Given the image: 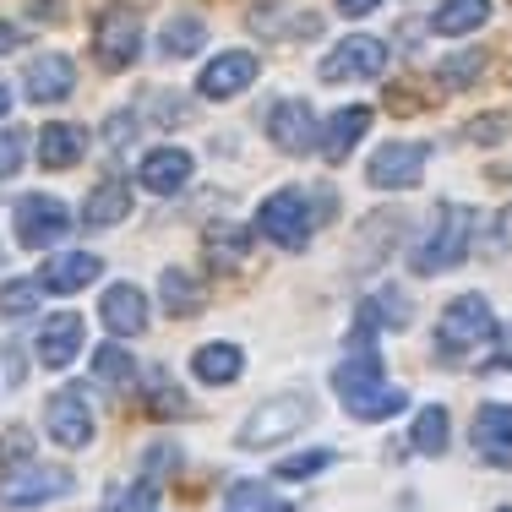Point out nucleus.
<instances>
[{"mask_svg":"<svg viewBox=\"0 0 512 512\" xmlns=\"http://www.w3.org/2000/svg\"><path fill=\"white\" fill-rule=\"evenodd\" d=\"M306 425H311V398L306 393H273V398H262V404L246 414V425L235 431V447L267 453V447L289 442V436L306 431Z\"/></svg>","mask_w":512,"mask_h":512,"instance_id":"f257e3e1","label":"nucleus"},{"mask_svg":"<svg viewBox=\"0 0 512 512\" xmlns=\"http://www.w3.org/2000/svg\"><path fill=\"white\" fill-rule=\"evenodd\" d=\"M469 229H474V213L463 202H442L431 213V229L420 235V246L409 251V267L414 273H447V267L463 262L469 251Z\"/></svg>","mask_w":512,"mask_h":512,"instance_id":"f03ea898","label":"nucleus"},{"mask_svg":"<svg viewBox=\"0 0 512 512\" xmlns=\"http://www.w3.org/2000/svg\"><path fill=\"white\" fill-rule=\"evenodd\" d=\"M491 338H496V316L485 295H458L442 306V322H436V349L442 355H474Z\"/></svg>","mask_w":512,"mask_h":512,"instance_id":"7ed1b4c3","label":"nucleus"},{"mask_svg":"<svg viewBox=\"0 0 512 512\" xmlns=\"http://www.w3.org/2000/svg\"><path fill=\"white\" fill-rule=\"evenodd\" d=\"M311 224H316V213H311V197L300 186L273 191V197L262 202V213H256V229H262L273 246H284V251H306Z\"/></svg>","mask_w":512,"mask_h":512,"instance_id":"20e7f679","label":"nucleus"},{"mask_svg":"<svg viewBox=\"0 0 512 512\" xmlns=\"http://www.w3.org/2000/svg\"><path fill=\"white\" fill-rule=\"evenodd\" d=\"M93 55H99L109 71L137 66V55H142V17H137V6H104L99 11V22H93Z\"/></svg>","mask_w":512,"mask_h":512,"instance_id":"39448f33","label":"nucleus"},{"mask_svg":"<svg viewBox=\"0 0 512 512\" xmlns=\"http://www.w3.org/2000/svg\"><path fill=\"white\" fill-rule=\"evenodd\" d=\"M387 71V44L371 39V33H349V39H338L333 50L322 55V71L316 77L322 82H371Z\"/></svg>","mask_w":512,"mask_h":512,"instance_id":"423d86ee","label":"nucleus"},{"mask_svg":"<svg viewBox=\"0 0 512 512\" xmlns=\"http://www.w3.org/2000/svg\"><path fill=\"white\" fill-rule=\"evenodd\" d=\"M11 229H17V240L22 246H55L60 235L71 229V213H66V202L50 197V191H28V197L17 202V213H11Z\"/></svg>","mask_w":512,"mask_h":512,"instance_id":"0eeeda50","label":"nucleus"},{"mask_svg":"<svg viewBox=\"0 0 512 512\" xmlns=\"http://www.w3.org/2000/svg\"><path fill=\"white\" fill-rule=\"evenodd\" d=\"M44 431H50L55 447H66V453H77V447L93 442V404L82 387H60V393L44 404Z\"/></svg>","mask_w":512,"mask_h":512,"instance_id":"6e6552de","label":"nucleus"},{"mask_svg":"<svg viewBox=\"0 0 512 512\" xmlns=\"http://www.w3.org/2000/svg\"><path fill=\"white\" fill-rule=\"evenodd\" d=\"M71 491V469H55V463H17V469L0 480V507H39L50 496Z\"/></svg>","mask_w":512,"mask_h":512,"instance_id":"1a4fd4ad","label":"nucleus"},{"mask_svg":"<svg viewBox=\"0 0 512 512\" xmlns=\"http://www.w3.org/2000/svg\"><path fill=\"white\" fill-rule=\"evenodd\" d=\"M425 158H431L425 142H382L376 158L365 164V180H371L376 191H409V186H420Z\"/></svg>","mask_w":512,"mask_h":512,"instance_id":"9d476101","label":"nucleus"},{"mask_svg":"<svg viewBox=\"0 0 512 512\" xmlns=\"http://www.w3.org/2000/svg\"><path fill=\"white\" fill-rule=\"evenodd\" d=\"M256 55L251 50H224V55H213L202 66V77H197V93L202 99H235V93H246L251 82H256Z\"/></svg>","mask_w":512,"mask_h":512,"instance_id":"9b49d317","label":"nucleus"},{"mask_svg":"<svg viewBox=\"0 0 512 512\" xmlns=\"http://www.w3.org/2000/svg\"><path fill=\"white\" fill-rule=\"evenodd\" d=\"M267 137L278 153H311L316 148V115L306 99H278L267 109Z\"/></svg>","mask_w":512,"mask_h":512,"instance_id":"f8f14e48","label":"nucleus"},{"mask_svg":"<svg viewBox=\"0 0 512 512\" xmlns=\"http://www.w3.org/2000/svg\"><path fill=\"white\" fill-rule=\"evenodd\" d=\"M71 88H77V66H71V55H33L28 71H22V93H28V104H60V99H71Z\"/></svg>","mask_w":512,"mask_h":512,"instance_id":"ddd939ff","label":"nucleus"},{"mask_svg":"<svg viewBox=\"0 0 512 512\" xmlns=\"http://www.w3.org/2000/svg\"><path fill=\"white\" fill-rule=\"evenodd\" d=\"M469 442L491 469H507L512 463V409L507 404H480V414H474V425H469Z\"/></svg>","mask_w":512,"mask_h":512,"instance_id":"4468645a","label":"nucleus"},{"mask_svg":"<svg viewBox=\"0 0 512 512\" xmlns=\"http://www.w3.org/2000/svg\"><path fill=\"white\" fill-rule=\"evenodd\" d=\"M365 333H371V322H360L355 327V349H349L344 360L333 365V387H338V398H355V393H365V387H376L382 382V355H376L371 344H365Z\"/></svg>","mask_w":512,"mask_h":512,"instance_id":"2eb2a0df","label":"nucleus"},{"mask_svg":"<svg viewBox=\"0 0 512 512\" xmlns=\"http://www.w3.org/2000/svg\"><path fill=\"white\" fill-rule=\"evenodd\" d=\"M99 273H104V262L93 251H60L39 267V289L44 295H77V289H88Z\"/></svg>","mask_w":512,"mask_h":512,"instance_id":"dca6fc26","label":"nucleus"},{"mask_svg":"<svg viewBox=\"0 0 512 512\" xmlns=\"http://www.w3.org/2000/svg\"><path fill=\"white\" fill-rule=\"evenodd\" d=\"M137 180H142V191H153V197H175V191L191 180V153L186 148H148L137 158Z\"/></svg>","mask_w":512,"mask_h":512,"instance_id":"f3484780","label":"nucleus"},{"mask_svg":"<svg viewBox=\"0 0 512 512\" xmlns=\"http://www.w3.org/2000/svg\"><path fill=\"white\" fill-rule=\"evenodd\" d=\"M99 316L115 338H137V333H148V295L137 284H115V289H104Z\"/></svg>","mask_w":512,"mask_h":512,"instance_id":"a211bd4d","label":"nucleus"},{"mask_svg":"<svg viewBox=\"0 0 512 512\" xmlns=\"http://www.w3.org/2000/svg\"><path fill=\"white\" fill-rule=\"evenodd\" d=\"M82 316L77 311H60V316H50V322L39 327V360L50 365V371H66L71 360L82 355Z\"/></svg>","mask_w":512,"mask_h":512,"instance_id":"6ab92c4d","label":"nucleus"},{"mask_svg":"<svg viewBox=\"0 0 512 512\" xmlns=\"http://www.w3.org/2000/svg\"><path fill=\"white\" fill-rule=\"evenodd\" d=\"M371 115H376L371 104H344V109H333V120H327L322 137H316V142H322V153H327V164H344L349 148H355L365 131H371Z\"/></svg>","mask_w":512,"mask_h":512,"instance_id":"aec40b11","label":"nucleus"},{"mask_svg":"<svg viewBox=\"0 0 512 512\" xmlns=\"http://www.w3.org/2000/svg\"><path fill=\"white\" fill-rule=\"evenodd\" d=\"M126 213H131V186L120 175H109V180L93 186L88 207H82V224L88 229H115V224H126Z\"/></svg>","mask_w":512,"mask_h":512,"instance_id":"412c9836","label":"nucleus"},{"mask_svg":"<svg viewBox=\"0 0 512 512\" xmlns=\"http://www.w3.org/2000/svg\"><path fill=\"white\" fill-rule=\"evenodd\" d=\"M82 153H88V131L82 126H71V120L44 126V137H39V164L44 169H71V164H82Z\"/></svg>","mask_w":512,"mask_h":512,"instance_id":"4be33fe9","label":"nucleus"},{"mask_svg":"<svg viewBox=\"0 0 512 512\" xmlns=\"http://www.w3.org/2000/svg\"><path fill=\"white\" fill-rule=\"evenodd\" d=\"M202 44H207V22L191 17V11H180V17H169L164 28H158V55L164 60H186V55H197Z\"/></svg>","mask_w":512,"mask_h":512,"instance_id":"5701e85b","label":"nucleus"},{"mask_svg":"<svg viewBox=\"0 0 512 512\" xmlns=\"http://www.w3.org/2000/svg\"><path fill=\"white\" fill-rule=\"evenodd\" d=\"M485 17H491V0H442L431 17V33H442V39H463V33L485 28Z\"/></svg>","mask_w":512,"mask_h":512,"instance_id":"b1692460","label":"nucleus"},{"mask_svg":"<svg viewBox=\"0 0 512 512\" xmlns=\"http://www.w3.org/2000/svg\"><path fill=\"white\" fill-rule=\"evenodd\" d=\"M240 365H246L240 344H202L197 355H191V371H197L207 387H229L240 376Z\"/></svg>","mask_w":512,"mask_h":512,"instance_id":"393cba45","label":"nucleus"},{"mask_svg":"<svg viewBox=\"0 0 512 512\" xmlns=\"http://www.w3.org/2000/svg\"><path fill=\"white\" fill-rule=\"evenodd\" d=\"M344 409L355 414V420H393V414H404L409 409V393L404 387H365V393H355V398H344Z\"/></svg>","mask_w":512,"mask_h":512,"instance_id":"a878e982","label":"nucleus"},{"mask_svg":"<svg viewBox=\"0 0 512 512\" xmlns=\"http://www.w3.org/2000/svg\"><path fill=\"white\" fill-rule=\"evenodd\" d=\"M158 295H164V311L169 316H191V311L202 306L197 278H191L186 267H164V273H158Z\"/></svg>","mask_w":512,"mask_h":512,"instance_id":"bb28decb","label":"nucleus"},{"mask_svg":"<svg viewBox=\"0 0 512 512\" xmlns=\"http://www.w3.org/2000/svg\"><path fill=\"white\" fill-rule=\"evenodd\" d=\"M409 436H414V447H420L425 458H442V453H447V442H453V425H447V409H442V404H425Z\"/></svg>","mask_w":512,"mask_h":512,"instance_id":"cd10ccee","label":"nucleus"},{"mask_svg":"<svg viewBox=\"0 0 512 512\" xmlns=\"http://www.w3.org/2000/svg\"><path fill=\"white\" fill-rule=\"evenodd\" d=\"M485 66H491V55L485 50H458V55H447L442 66H436V77H442V88H474V82L485 77Z\"/></svg>","mask_w":512,"mask_h":512,"instance_id":"c85d7f7f","label":"nucleus"},{"mask_svg":"<svg viewBox=\"0 0 512 512\" xmlns=\"http://www.w3.org/2000/svg\"><path fill=\"white\" fill-rule=\"evenodd\" d=\"M93 376H99L104 387H131V376H137V360L126 355V344H99L93 349Z\"/></svg>","mask_w":512,"mask_h":512,"instance_id":"c756f323","label":"nucleus"},{"mask_svg":"<svg viewBox=\"0 0 512 512\" xmlns=\"http://www.w3.org/2000/svg\"><path fill=\"white\" fill-rule=\"evenodd\" d=\"M148 409L158 414V420H180V414H186V393L175 387V376H169L164 365L148 371Z\"/></svg>","mask_w":512,"mask_h":512,"instance_id":"7c9ffc66","label":"nucleus"},{"mask_svg":"<svg viewBox=\"0 0 512 512\" xmlns=\"http://www.w3.org/2000/svg\"><path fill=\"white\" fill-rule=\"evenodd\" d=\"M39 278H6L0 284V316H28L33 306H39Z\"/></svg>","mask_w":512,"mask_h":512,"instance_id":"2f4dec72","label":"nucleus"},{"mask_svg":"<svg viewBox=\"0 0 512 512\" xmlns=\"http://www.w3.org/2000/svg\"><path fill=\"white\" fill-rule=\"evenodd\" d=\"M327 463H333V453H327V447H316V453H295V458L278 463V480H311V474L327 469Z\"/></svg>","mask_w":512,"mask_h":512,"instance_id":"473e14b6","label":"nucleus"},{"mask_svg":"<svg viewBox=\"0 0 512 512\" xmlns=\"http://www.w3.org/2000/svg\"><path fill=\"white\" fill-rule=\"evenodd\" d=\"M22 158H28V131L6 126L0 131V180H11L22 169Z\"/></svg>","mask_w":512,"mask_h":512,"instance_id":"72a5a7b5","label":"nucleus"},{"mask_svg":"<svg viewBox=\"0 0 512 512\" xmlns=\"http://www.w3.org/2000/svg\"><path fill=\"white\" fill-rule=\"evenodd\" d=\"M512 137V115H480L463 126V142H502Z\"/></svg>","mask_w":512,"mask_h":512,"instance_id":"f704fd0d","label":"nucleus"},{"mask_svg":"<svg viewBox=\"0 0 512 512\" xmlns=\"http://www.w3.org/2000/svg\"><path fill=\"white\" fill-rule=\"evenodd\" d=\"M142 463H148V469H142V480H169V474H175V463H180V447L175 442H153Z\"/></svg>","mask_w":512,"mask_h":512,"instance_id":"c9c22d12","label":"nucleus"},{"mask_svg":"<svg viewBox=\"0 0 512 512\" xmlns=\"http://www.w3.org/2000/svg\"><path fill=\"white\" fill-rule=\"evenodd\" d=\"M365 311H376V322H387V327H404L409 322V306H404V295H398V289H376V300Z\"/></svg>","mask_w":512,"mask_h":512,"instance_id":"e433bc0d","label":"nucleus"},{"mask_svg":"<svg viewBox=\"0 0 512 512\" xmlns=\"http://www.w3.org/2000/svg\"><path fill=\"white\" fill-rule=\"evenodd\" d=\"M273 496H267V485L262 480H246V485H229V512H256V507H267Z\"/></svg>","mask_w":512,"mask_h":512,"instance_id":"4c0bfd02","label":"nucleus"},{"mask_svg":"<svg viewBox=\"0 0 512 512\" xmlns=\"http://www.w3.org/2000/svg\"><path fill=\"white\" fill-rule=\"evenodd\" d=\"M28 458H33V436L28 431L0 436V463H6V469H17V463H28Z\"/></svg>","mask_w":512,"mask_h":512,"instance_id":"58836bf2","label":"nucleus"},{"mask_svg":"<svg viewBox=\"0 0 512 512\" xmlns=\"http://www.w3.org/2000/svg\"><path fill=\"white\" fill-rule=\"evenodd\" d=\"M131 137H137V115H131V109H120V115L104 120V142H109V148H120V142H131Z\"/></svg>","mask_w":512,"mask_h":512,"instance_id":"ea45409f","label":"nucleus"},{"mask_svg":"<svg viewBox=\"0 0 512 512\" xmlns=\"http://www.w3.org/2000/svg\"><path fill=\"white\" fill-rule=\"evenodd\" d=\"M22 39H28V33L17 28V22H6L0 17V55H11V50H22Z\"/></svg>","mask_w":512,"mask_h":512,"instance_id":"a19ab883","label":"nucleus"},{"mask_svg":"<svg viewBox=\"0 0 512 512\" xmlns=\"http://www.w3.org/2000/svg\"><path fill=\"white\" fill-rule=\"evenodd\" d=\"M382 0H338V17H371Z\"/></svg>","mask_w":512,"mask_h":512,"instance_id":"79ce46f5","label":"nucleus"},{"mask_svg":"<svg viewBox=\"0 0 512 512\" xmlns=\"http://www.w3.org/2000/svg\"><path fill=\"white\" fill-rule=\"evenodd\" d=\"M6 109H11V88L0 82V115H6Z\"/></svg>","mask_w":512,"mask_h":512,"instance_id":"37998d69","label":"nucleus"},{"mask_svg":"<svg viewBox=\"0 0 512 512\" xmlns=\"http://www.w3.org/2000/svg\"><path fill=\"white\" fill-rule=\"evenodd\" d=\"M256 512H295V507H284V502H267V507H256Z\"/></svg>","mask_w":512,"mask_h":512,"instance_id":"c03bdc74","label":"nucleus"},{"mask_svg":"<svg viewBox=\"0 0 512 512\" xmlns=\"http://www.w3.org/2000/svg\"><path fill=\"white\" fill-rule=\"evenodd\" d=\"M496 512H512V507H496Z\"/></svg>","mask_w":512,"mask_h":512,"instance_id":"a18cd8bd","label":"nucleus"}]
</instances>
